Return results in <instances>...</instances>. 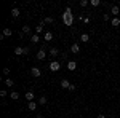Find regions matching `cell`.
<instances>
[{
	"label": "cell",
	"instance_id": "cell-31",
	"mask_svg": "<svg viewBox=\"0 0 120 118\" xmlns=\"http://www.w3.org/2000/svg\"><path fill=\"white\" fill-rule=\"evenodd\" d=\"M67 91H75V85H71V86H69V89Z\"/></svg>",
	"mask_w": 120,
	"mask_h": 118
},
{
	"label": "cell",
	"instance_id": "cell-8",
	"mask_svg": "<svg viewBox=\"0 0 120 118\" xmlns=\"http://www.w3.org/2000/svg\"><path fill=\"white\" fill-rule=\"evenodd\" d=\"M71 53H74V54L80 53V45H79V43H72V46H71Z\"/></svg>",
	"mask_w": 120,
	"mask_h": 118
},
{
	"label": "cell",
	"instance_id": "cell-32",
	"mask_svg": "<svg viewBox=\"0 0 120 118\" xmlns=\"http://www.w3.org/2000/svg\"><path fill=\"white\" fill-rule=\"evenodd\" d=\"M96 118H106V115H98Z\"/></svg>",
	"mask_w": 120,
	"mask_h": 118
},
{
	"label": "cell",
	"instance_id": "cell-11",
	"mask_svg": "<svg viewBox=\"0 0 120 118\" xmlns=\"http://www.w3.org/2000/svg\"><path fill=\"white\" fill-rule=\"evenodd\" d=\"M111 13H112V16H117V14H120V8L117 7V5H112L111 7Z\"/></svg>",
	"mask_w": 120,
	"mask_h": 118
},
{
	"label": "cell",
	"instance_id": "cell-17",
	"mask_svg": "<svg viewBox=\"0 0 120 118\" xmlns=\"http://www.w3.org/2000/svg\"><path fill=\"white\" fill-rule=\"evenodd\" d=\"M48 51H50V56H53V57H56V56L59 54V50L58 48H50Z\"/></svg>",
	"mask_w": 120,
	"mask_h": 118
},
{
	"label": "cell",
	"instance_id": "cell-15",
	"mask_svg": "<svg viewBox=\"0 0 120 118\" xmlns=\"http://www.w3.org/2000/svg\"><path fill=\"white\" fill-rule=\"evenodd\" d=\"M67 69H69L71 72L75 70V69H77V62H75V61H69V62H67Z\"/></svg>",
	"mask_w": 120,
	"mask_h": 118
},
{
	"label": "cell",
	"instance_id": "cell-2",
	"mask_svg": "<svg viewBox=\"0 0 120 118\" xmlns=\"http://www.w3.org/2000/svg\"><path fill=\"white\" fill-rule=\"evenodd\" d=\"M15 54L16 56H26V54H29V48L27 46H16L15 48Z\"/></svg>",
	"mask_w": 120,
	"mask_h": 118
},
{
	"label": "cell",
	"instance_id": "cell-5",
	"mask_svg": "<svg viewBox=\"0 0 120 118\" xmlns=\"http://www.w3.org/2000/svg\"><path fill=\"white\" fill-rule=\"evenodd\" d=\"M30 73H32V77H35V78L42 77V70H40L38 67H32V69H30Z\"/></svg>",
	"mask_w": 120,
	"mask_h": 118
},
{
	"label": "cell",
	"instance_id": "cell-19",
	"mask_svg": "<svg viewBox=\"0 0 120 118\" xmlns=\"http://www.w3.org/2000/svg\"><path fill=\"white\" fill-rule=\"evenodd\" d=\"M48 104V99H46V96H42L40 99H38V105H46Z\"/></svg>",
	"mask_w": 120,
	"mask_h": 118
},
{
	"label": "cell",
	"instance_id": "cell-4",
	"mask_svg": "<svg viewBox=\"0 0 120 118\" xmlns=\"http://www.w3.org/2000/svg\"><path fill=\"white\" fill-rule=\"evenodd\" d=\"M48 67H50V70H51V72H58V70L61 69V62H59V61H51Z\"/></svg>",
	"mask_w": 120,
	"mask_h": 118
},
{
	"label": "cell",
	"instance_id": "cell-20",
	"mask_svg": "<svg viewBox=\"0 0 120 118\" xmlns=\"http://www.w3.org/2000/svg\"><path fill=\"white\" fill-rule=\"evenodd\" d=\"M43 22H45V24H53V22H55V18H53V16H46V18L43 19Z\"/></svg>",
	"mask_w": 120,
	"mask_h": 118
},
{
	"label": "cell",
	"instance_id": "cell-30",
	"mask_svg": "<svg viewBox=\"0 0 120 118\" xmlns=\"http://www.w3.org/2000/svg\"><path fill=\"white\" fill-rule=\"evenodd\" d=\"M3 73L8 75V73H10V67H5V69H3Z\"/></svg>",
	"mask_w": 120,
	"mask_h": 118
},
{
	"label": "cell",
	"instance_id": "cell-9",
	"mask_svg": "<svg viewBox=\"0 0 120 118\" xmlns=\"http://www.w3.org/2000/svg\"><path fill=\"white\" fill-rule=\"evenodd\" d=\"M71 85H72V83H69V80H66V78L61 80V88H63V89H69Z\"/></svg>",
	"mask_w": 120,
	"mask_h": 118
},
{
	"label": "cell",
	"instance_id": "cell-3",
	"mask_svg": "<svg viewBox=\"0 0 120 118\" xmlns=\"http://www.w3.org/2000/svg\"><path fill=\"white\" fill-rule=\"evenodd\" d=\"M35 57H37L38 61H43V59L46 57V48H45V46H42V48H40V50L37 51V54H35Z\"/></svg>",
	"mask_w": 120,
	"mask_h": 118
},
{
	"label": "cell",
	"instance_id": "cell-25",
	"mask_svg": "<svg viewBox=\"0 0 120 118\" xmlns=\"http://www.w3.org/2000/svg\"><path fill=\"white\" fill-rule=\"evenodd\" d=\"M90 5H93V7H99L101 2H99V0H90Z\"/></svg>",
	"mask_w": 120,
	"mask_h": 118
},
{
	"label": "cell",
	"instance_id": "cell-7",
	"mask_svg": "<svg viewBox=\"0 0 120 118\" xmlns=\"http://www.w3.org/2000/svg\"><path fill=\"white\" fill-rule=\"evenodd\" d=\"M37 107H38V102H35V100H30V102H27V109L29 110H37Z\"/></svg>",
	"mask_w": 120,
	"mask_h": 118
},
{
	"label": "cell",
	"instance_id": "cell-6",
	"mask_svg": "<svg viewBox=\"0 0 120 118\" xmlns=\"http://www.w3.org/2000/svg\"><path fill=\"white\" fill-rule=\"evenodd\" d=\"M43 40H45L46 43H50V42H51V40H53V34H51V32H50V30H46L45 34H43Z\"/></svg>",
	"mask_w": 120,
	"mask_h": 118
},
{
	"label": "cell",
	"instance_id": "cell-28",
	"mask_svg": "<svg viewBox=\"0 0 120 118\" xmlns=\"http://www.w3.org/2000/svg\"><path fill=\"white\" fill-rule=\"evenodd\" d=\"M109 18H111V16H109L107 13H104V14H102V19H104V21H109Z\"/></svg>",
	"mask_w": 120,
	"mask_h": 118
},
{
	"label": "cell",
	"instance_id": "cell-23",
	"mask_svg": "<svg viewBox=\"0 0 120 118\" xmlns=\"http://www.w3.org/2000/svg\"><path fill=\"white\" fill-rule=\"evenodd\" d=\"M5 85H7L8 88H13V86H15V82H13L11 78H7V80H5Z\"/></svg>",
	"mask_w": 120,
	"mask_h": 118
},
{
	"label": "cell",
	"instance_id": "cell-12",
	"mask_svg": "<svg viewBox=\"0 0 120 118\" xmlns=\"http://www.w3.org/2000/svg\"><path fill=\"white\" fill-rule=\"evenodd\" d=\"M24 35H32L30 32H32V29H30V26H22V30H21Z\"/></svg>",
	"mask_w": 120,
	"mask_h": 118
},
{
	"label": "cell",
	"instance_id": "cell-16",
	"mask_svg": "<svg viewBox=\"0 0 120 118\" xmlns=\"http://www.w3.org/2000/svg\"><path fill=\"white\" fill-rule=\"evenodd\" d=\"M10 14H11L13 18H18L19 14H21V11H19V8H13L11 11H10Z\"/></svg>",
	"mask_w": 120,
	"mask_h": 118
},
{
	"label": "cell",
	"instance_id": "cell-13",
	"mask_svg": "<svg viewBox=\"0 0 120 118\" xmlns=\"http://www.w3.org/2000/svg\"><path fill=\"white\" fill-rule=\"evenodd\" d=\"M43 29H45V22H40L38 26H35V34H42Z\"/></svg>",
	"mask_w": 120,
	"mask_h": 118
},
{
	"label": "cell",
	"instance_id": "cell-14",
	"mask_svg": "<svg viewBox=\"0 0 120 118\" xmlns=\"http://www.w3.org/2000/svg\"><path fill=\"white\" fill-rule=\"evenodd\" d=\"M29 40H30L32 43H38V42H40V35H38V34H32Z\"/></svg>",
	"mask_w": 120,
	"mask_h": 118
},
{
	"label": "cell",
	"instance_id": "cell-24",
	"mask_svg": "<svg viewBox=\"0 0 120 118\" xmlns=\"http://www.w3.org/2000/svg\"><path fill=\"white\" fill-rule=\"evenodd\" d=\"M112 26H114V27H119L120 26V19L119 18H112Z\"/></svg>",
	"mask_w": 120,
	"mask_h": 118
},
{
	"label": "cell",
	"instance_id": "cell-10",
	"mask_svg": "<svg viewBox=\"0 0 120 118\" xmlns=\"http://www.w3.org/2000/svg\"><path fill=\"white\" fill-rule=\"evenodd\" d=\"M24 97H26V100H29V102H30V100H35V96H34V91H27Z\"/></svg>",
	"mask_w": 120,
	"mask_h": 118
},
{
	"label": "cell",
	"instance_id": "cell-27",
	"mask_svg": "<svg viewBox=\"0 0 120 118\" xmlns=\"http://www.w3.org/2000/svg\"><path fill=\"white\" fill-rule=\"evenodd\" d=\"M7 94H8V91H7V89H0V96H2V97H5Z\"/></svg>",
	"mask_w": 120,
	"mask_h": 118
},
{
	"label": "cell",
	"instance_id": "cell-1",
	"mask_svg": "<svg viewBox=\"0 0 120 118\" xmlns=\"http://www.w3.org/2000/svg\"><path fill=\"white\" fill-rule=\"evenodd\" d=\"M63 22H64V26H72L74 24V13H72L71 7H66L64 13H63Z\"/></svg>",
	"mask_w": 120,
	"mask_h": 118
},
{
	"label": "cell",
	"instance_id": "cell-22",
	"mask_svg": "<svg viewBox=\"0 0 120 118\" xmlns=\"http://www.w3.org/2000/svg\"><path fill=\"white\" fill-rule=\"evenodd\" d=\"M11 34H13V32H11V29H10V27H5V29H3V34H2V35H3V37H10Z\"/></svg>",
	"mask_w": 120,
	"mask_h": 118
},
{
	"label": "cell",
	"instance_id": "cell-29",
	"mask_svg": "<svg viewBox=\"0 0 120 118\" xmlns=\"http://www.w3.org/2000/svg\"><path fill=\"white\" fill-rule=\"evenodd\" d=\"M83 22H85V24H90V16H85V18H83Z\"/></svg>",
	"mask_w": 120,
	"mask_h": 118
},
{
	"label": "cell",
	"instance_id": "cell-26",
	"mask_svg": "<svg viewBox=\"0 0 120 118\" xmlns=\"http://www.w3.org/2000/svg\"><path fill=\"white\" fill-rule=\"evenodd\" d=\"M88 3H90L88 0H80V7H82V8H85V7H86Z\"/></svg>",
	"mask_w": 120,
	"mask_h": 118
},
{
	"label": "cell",
	"instance_id": "cell-18",
	"mask_svg": "<svg viewBox=\"0 0 120 118\" xmlns=\"http://www.w3.org/2000/svg\"><path fill=\"white\" fill-rule=\"evenodd\" d=\"M10 97H11L13 100H18L19 99V93L18 91H11V93H10Z\"/></svg>",
	"mask_w": 120,
	"mask_h": 118
},
{
	"label": "cell",
	"instance_id": "cell-33",
	"mask_svg": "<svg viewBox=\"0 0 120 118\" xmlns=\"http://www.w3.org/2000/svg\"><path fill=\"white\" fill-rule=\"evenodd\" d=\"M37 118H43V117H42V115H37Z\"/></svg>",
	"mask_w": 120,
	"mask_h": 118
},
{
	"label": "cell",
	"instance_id": "cell-21",
	"mask_svg": "<svg viewBox=\"0 0 120 118\" xmlns=\"http://www.w3.org/2000/svg\"><path fill=\"white\" fill-rule=\"evenodd\" d=\"M88 40H90V35H88V34H82V35H80V42H83V43H86Z\"/></svg>",
	"mask_w": 120,
	"mask_h": 118
}]
</instances>
